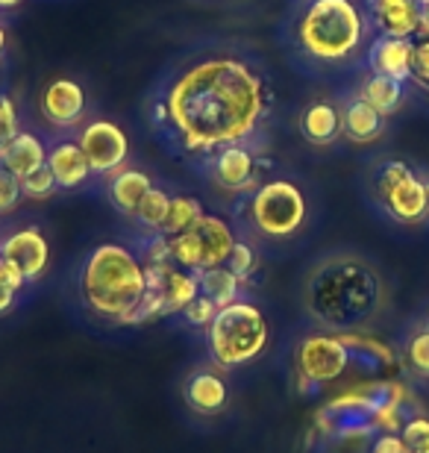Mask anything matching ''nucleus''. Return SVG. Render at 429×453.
I'll list each match as a JSON object with an SVG mask.
<instances>
[{"label": "nucleus", "mask_w": 429, "mask_h": 453, "mask_svg": "<svg viewBox=\"0 0 429 453\" xmlns=\"http://www.w3.org/2000/svg\"><path fill=\"white\" fill-rule=\"evenodd\" d=\"M306 315L326 333H356L386 306V280L359 253H330L306 271L300 286Z\"/></svg>", "instance_id": "2"}, {"label": "nucleus", "mask_w": 429, "mask_h": 453, "mask_svg": "<svg viewBox=\"0 0 429 453\" xmlns=\"http://www.w3.org/2000/svg\"><path fill=\"white\" fill-rule=\"evenodd\" d=\"M356 92H359L382 118L395 115L400 106H403V101H406V83H400V80H391V77H379V74H368L359 83Z\"/></svg>", "instance_id": "23"}, {"label": "nucleus", "mask_w": 429, "mask_h": 453, "mask_svg": "<svg viewBox=\"0 0 429 453\" xmlns=\"http://www.w3.org/2000/svg\"><path fill=\"white\" fill-rule=\"evenodd\" d=\"M373 197L386 210V215L397 224H421L429 215V192L426 180L415 174L412 165L400 159L377 162L371 174Z\"/></svg>", "instance_id": "7"}, {"label": "nucleus", "mask_w": 429, "mask_h": 453, "mask_svg": "<svg viewBox=\"0 0 429 453\" xmlns=\"http://www.w3.org/2000/svg\"><path fill=\"white\" fill-rule=\"evenodd\" d=\"M262 168H268V159L262 157V142H241L212 153L197 168V174L221 192L241 197L262 183Z\"/></svg>", "instance_id": "8"}, {"label": "nucleus", "mask_w": 429, "mask_h": 453, "mask_svg": "<svg viewBox=\"0 0 429 453\" xmlns=\"http://www.w3.org/2000/svg\"><path fill=\"white\" fill-rule=\"evenodd\" d=\"M406 359L418 377H429V327L412 336V342L406 344Z\"/></svg>", "instance_id": "34"}, {"label": "nucleus", "mask_w": 429, "mask_h": 453, "mask_svg": "<svg viewBox=\"0 0 429 453\" xmlns=\"http://www.w3.org/2000/svg\"><path fill=\"white\" fill-rule=\"evenodd\" d=\"M277 106L264 59L235 39H206L162 71L144 97L150 130L171 157L191 168L221 148L262 142Z\"/></svg>", "instance_id": "1"}, {"label": "nucleus", "mask_w": 429, "mask_h": 453, "mask_svg": "<svg viewBox=\"0 0 429 453\" xmlns=\"http://www.w3.org/2000/svg\"><path fill=\"white\" fill-rule=\"evenodd\" d=\"M406 453H412V450H406Z\"/></svg>", "instance_id": "41"}, {"label": "nucleus", "mask_w": 429, "mask_h": 453, "mask_svg": "<svg viewBox=\"0 0 429 453\" xmlns=\"http://www.w3.org/2000/svg\"><path fill=\"white\" fill-rule=\"evenodd\" d=\"M182 395H186V403L191 410L200 415L221 412L226 403V380L215 368H200L186 380Z\"/></svg>", "instance_id": "21"}, {"label": "nucleus", "mask_w": 429, "mask_h": 453, "mask_svg": "<svg viewBox=\"0 0 429 453\" xmlns=\"http://www.w3.org/2000/svg\"><path fill=\"white\" fill-rule=\"evenodd\" d=\"M18 133H21V115H18L15 97L9 92H0V159H4V150Z\"/></svg>", "instance_id": "30"}, {"label": "nucleus", "mask_w": 429, "mask_h": 453, "mask_svg": "<svg viewBox=\"0 0 429 453\" xmlns=\"http://www.w3.org/2000/svg\"><path fill=\"white\" fill-rule=\"evenodd\" d=\"M6 27L4 24H0V59H4V53H6Z\"/></svg>", "instance_id": "39"}, {"label": "nucleus", "mask_w": 429, "mask_h": 453, "mask_svg": "<svg viewBox=\"0 0 429 453\" xmlns=\"http://www.w3.org/2000/svg\"><path fill=\"white\" fill-rule=\"evenodd\" d=\"M57 192H59V186H57V180H53L48 165L33 171L30 177L21 180V195L27 197V201H39L42 203V201H50Z\"/></svg>", "instance_id": "31"}, {"label": "nucleus", "mask_w": 429, "mask_h": 453, "mask_svg": "<svg viewBox=\"0 0 429 453\" xmlns=\"http://www.w3.org/2000/svg\"><path fill=\"white\" fill-rule=\"evenodd\" d=\"M415 453H429V441H426V445H424V448H418Z\"/></svg>", "instance_id": "40"}, {"label": "nucleus", "mask_w": 429, "mask_h": 453, "mask_svg": "<svg viewBox=\"0 0 429 453\" xmlns=\"http://www.w3.org/2000/svg\"><path fill=\"white\" fill-rule=\"evenodd\" d=\"M371 21L356 0H300L282 27V42L303 65L341 68L371 42Z\"/></svg>", "instance_id": "3"}, {"label": "nucleus", "mask_w": 429, "mask_h": 453, "mask_svg": "<svg viewBox=\"0 0 429 453\" xmlns=\"http://www.w3.org/2000/svg\"><path fill=\"white\" fill-rule=\"evenodd\" d=\"M77 301L95 321L121 327L124 319L148 295V268L130 244H95L74 277Z\"/></svg>", "instance_id": "4"}, {"label": "nucleus", "mask_w": 429, "mask_h": 453, "mask_svg": "<svg viewBox=\"0 0 429 453\" xmlns=\"http://www.w3.org/2000/svg\"><path fill=\"white\" fill-rule=\"evenodd\" d=\"M144 268H148V292L159 297L165 319L180 315L195 297H200V280L195 271L180 268L177 262H157Z\"/></svg>", "instance_id": "13"}, {"label": "nucleus", "mask_w": 429, "mask_h": 453, "mask_svg": "<svg viewBox=\"0 0 429 453\" xmlns=\"http://www.w3.org/2000/svg\"><path fill=\"white\" fill-rule=\"evenodd\" d=\"M80 148H83L86 159L95 177L106 180L115 171H121L130 159V135L124 133L121 124H115L112 118H86V124L74 133Z\"/></svg>", "instance_id": "9"}, {"label": "nucleus", "mask_w": 429, "mask_h": 453, "mask_svg": "<svg viewBox=\"0 0 429 453\" xmlns=\"http://www.w3.org/2000/svg\"><path fill=\"white\" fill-rule=\"evenodd\" d=\"M400 439L406 441V448L409 450H418V448H424L426 441H429V418H409L406 424H403V430H400Z\"/></svg>", "instance_id": "35"}, {"label": "nucleus", "mask_w": 429, "mask_h": 453, "mask_svg": "<svg viewBox=\"0 0 429 453\" xmlns=\"http://www.w3.org/2000/svg\"><path fill=\"white\" fill-rule=\"evenodd\" d=\"M206 215L203 203L191 195H171V212H168V221L162 226V233L168 235H180V233H188L195 230L200 224V219Z\"/></svg>", "instance_id": "26"}, {"label": "nucleus", "mask_w": 429, "mask_h": 453, "mask_svg": "<svg viewBox=\"0 0 429 453\" xmlns=\"http://www.w3.org/2000/svg\"><path fill=\"white\" fill-rule=\"evenodd\" d=\"M271 327L264 312L253 301H235L221 306L206 330L209 357L218 368H241L257 362L268 348Z\"/></svg>", "instance_id": "6"}, {"label": "nucleus", "mask_w": 429, "mask_h": 453, "mask_svg": "<svg viewBox=\"0 0 429 453\" xmlns=\"http://www.w3.org/2000/svg\"><path fill=\"white\" fill-rule=\"evenodd\" d=\"M200 239H197V230H188V233H180V235H171V262H177L180 268L186 271H200Z\"/></svg>", "instance_id": "27"}, {"label": "nucleus", "mask_w": 429, "mask_h": 453, "mask_svg": "<svg viewBox=\"0 0 429 453\" xmlns=\"http://www.w3.org/2000/svg\"><path fill=\"white\" fill-rule=\"evenodd\" d=\"M39 112L44 124L59 130L62 135L77 133L88 118V95L86 88L71 77H57L42 88Z\"/></svg>", "instance_id": "11"}, {"label": "nucleus", "mask_w": 429, "mask_h": 453, "mask_svg": "<svg viewBox=\"0 0 429 453\" xmlns=\"http://www.w3.org/2000/svg\"><path fill=\"white\" fill-rule=\"evenodd\" d=\"M21 4H24V0H0V12H15Z\"/></svg>", "instance_id": "38"}, {"label": "nucleus", "mask_w": 429, "mask_h": 453, "mask_svg": "<svg viewBox=\"0 0 429 453\" xmlns=\"http://www.w3.org/2000/svg\"><path fill=\"white\" fill-rule=\"evenodd\" d=\"M106 183V197L112 203V210L124 219H133L139 212L144 195L153 188V177L142 168H121L112 177L103 180Z\"/></svg>", "instance_id": "20"}, {"label": "nucleus", "mask_w": 429, "mask_h": 453, "mask_svg": "<svg viewBox=\"0 0 429 453\" xmlns=\"http://www.w3.org/2000/svg\"><path fill=\"white\" fill-rule=\"evenodd\" d=\"M412 83H418L429 92V39L415 42V57H412Z\"/></svg>", "instance_id": "36"}, {"label": "nucleus", "mask_w": 429, "mask_h": 453, "mask_svg": "<svg viewBox=\"0 0 429 453\" xmlns=\"http://www.w3.org/2000/svg\"><path fill=\"white\" fill-rule=\"evenodd\" d=\"M24 288H27V280L18 274L9 262L0 259V319L15 310Z\"/></svg>", "instance_id": "28"}, {"label": "nucleus", "mask_w": 429, "mask_h": 453, "mask_svg": "<svg viewBox=\"0 0 429 453\" xmlns=\"http://www.w3.org/2000/svg\"><path fill=\"white\" fill-rule=\"evenodd\" d=\"M257 265H259V253H257V244L248 242V239H239L235 242V248L230 253V259H226V268L233 271L235 277L241 280V283H248V280L257 274Z\"/></svg>", "instance_id": "29"}, {"label": "nucleus", "mask_w": 429, "mask_h": 453, "mask_svg": "<svg viewBox=\"0 0 429 453\" xmlns=\"http://www.w3.org/2000/svg\"><path fill=\"white\" fill-rule=\"evenodd\" d=\"M364 15L377 35L415 39L421 33L418 0H364Z\"/></svg>", "instance_id": "15"}, {"label": "nucleus", "mask_w": 429, "mask_h": 453, "mask_svg": "<svg viewBox=\"0 0 429 453\" xmlns=\"http://www.w3.org/2000/svg\"><path fill=\"white\" fill-rule=\"evenodd\" d=\"M300 135L315 148H330L341 139V106L330 97H315L300 112Z\"/></svg>", "instance_id": "18"}, {"label": "nucleus", "mask_w": 429, "mask_h": 453, "mask_svg": "<svg viewBox=\"0 0 429 453\" xmlns=\"http://www.w3.org/2000/svg\"><path fill=\"white\" fill-rule=\"evenodd\" d=\"M48 168L57 180L59 192H80L95 180V171H91L74 133L48 142Z\"/></svg>", "instance_id": "14"}, {"label": "nucleus", "mask_w": 429, "mask_h": 453, "mask_svg": "<svg viewBox=\"0 0 429 453\" xmlns=\"http://www.w3.org/2000/svg\"><path fill=\"white\" fill-rule=\"evenodd\" d=\"M197 280H200V295H206L209 301L218 306V310H221V306H230L235 301H241L244 283L226 265L197 271Z\"/></svg>", "instance_id": "24"}, {"label": "nucleus", "mask_w": 429, "mask_h": 453, "mask_svg": "<svg viewBox=\"0 0 429 453\" xmlns=\"http://www.w3.org/2000/svg\"><path fill=\"white\" fill-rule=\"evenodd\" d=\"M341 135L350 144H373L386 133V118L364 101L359 92L344 95L341 101Z\"/></svg>", "instance_id": "17"}, {"label": "nucleus", "mask_w": 429, "mask_h": 453, "mask_svg": "<svg viewBox=\"0 0 429 453\" xmlns=\"http://www.w3.org/2000/svg\"><path fill=\"white\" fill-rule=\"evenodd\" d=\"M180 315L186 319L188 327L209 330V324H212V321H215V315H218V306H215L212 301H209L206 295H200V297H195V301H191Z\"/></svg>", "instance_id": "33"}, {"label": "nucleus", "mask_w": 429, "mask_h": 453, "mask_svg": "<svg viewBox=\"0 0 429 453\" xmlns=\"http://www.w3.org/2000/svg\"><path fill=\"white\" fill-rule=\"evenodd\" d=\"M168 212H171V192L153 186L144 195L139 212L133 215V224L139 226V233H162V226L168 221Z\"/></svg>", "instance_id": "25"}, {"label": "nucleus", "mask_w": 429, "mask_h": 453, "mask_svg": "<svg viewBox=\"0 0 429 453\" xmlns=\"http://www.w3.org/2000/svg\"><path fill=\"white\" fill-rule=\"evenodd\" d=\"M0 259L9 262L27 286H33L50 268V242L39 226H15L0 235Z\"/></svg>", "instance_id": "12"}, {"label": "nucleus", "mask_w": 429, "mask_h": 453, "mask_svg": "<svg viewBox=\"0 0 429 453\" xmlns=\"http://www.w3.org/2000/svg\"><path fill=\"white\" fill-rule=\"evenodd\" d=\"M21 180H18L12 171H9L4 162H0V219L12 215L18 206H21Z\"/></svg>", "instance_id": "32"}, {"label": "nucleus", "mask_w": 429, "mask_h": 453, "mask_svg": "<svg viewBox=\"0 0 429 453\" xmlns=\"http://www.w3.org/2000/svg\"><path fill=\"white\" fill-rule=\"evenodd\" d=\"M347 368H350V350L339 333H315L297 344L295 374L312 380L315 386L333 383Z\"/></svg>", "instance_id": "10"}, {"label": "nucleus", "mask_w": 429, "mask_h": 453, "mask_svg": "<svg viewBox=\"0 0 429 453\" xmlns=\"http://www.w3.org/2000/svg\"><path fill=\"white\" fill-rule=\"evenodd\" d=\"M0 162H4L18 180H24V177H30L33 171L48 165V142H44L39 133L21 130L9 142V148L4 150V159Z\"/></svg>", "instance_id": "22"}, {"label": "nucleus", "mask_w": 429, "mask_h": 453, "mask_svg": "<svg viewBox=\"0 0 429 453\" xmlns=\"http://www.w3.org/2000/svg\"><path fill=\"white\" fill-rule=\"evenodd\" d=\"M309 221L306 192L288 177H271L241 195L233 206V226H241L239 239L259 242H288Z\"/></svg>", "instance_id": "5"}, {"label": "nucleus", "mask_w": 429, "mask_h": 453, "mask_svg": "<svg viewBox=\"0 0 429 453\" xmlns=\"http://www.w3.org/2000/svg\"><path fill=\"white\" fill-rule=\"evenodd\" d=\"M418 18H421V33L424 39H429V0H418Z\"/></svg>", "instance_id": "37"}, {"label": "nucleus", "mask_w": 429, "mask_h": 453, "mask_svg": "<svg viewBox=\"0 0 429 453\" xmlns=\"http://www.w3.org/2000/svg\"><path fill=\"white\" fill-rule=\"evenodd\" d=\"M412 57H415L412 39L377 35V39H371V44H368V71L371 74L409 83V80H412Z\"/></svg>", "instance_id": "16"}, {"label": "nucleus", "mask_w": 429, "mask_h": 453, "mask_svg": "<svg viewBox=\"0 0 429 453\" xmlns=\"http://www.w3.org/2000/svg\"><path fill=\"white\" fill-rule=\"evenodd\" d=\"M195 230H197V239H200V257H203V259H200V271L226 265V259H230L235 242H239L235 226L226 219H221V215L206 212Z\"/></svg>", "instance_id": "19"}]
</instances>
